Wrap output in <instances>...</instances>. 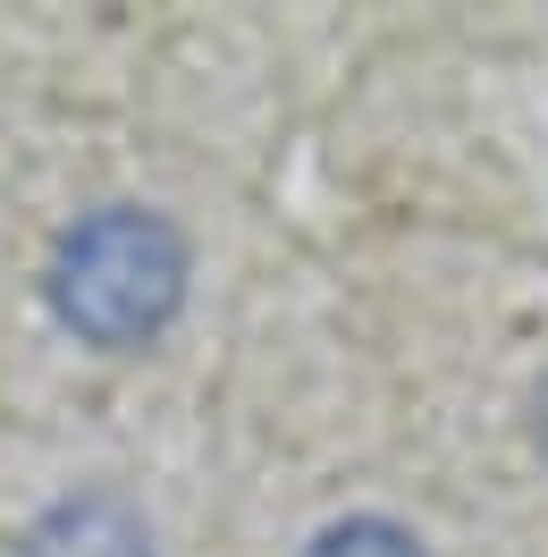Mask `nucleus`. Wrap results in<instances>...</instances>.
I'll use <instances>...</instances> for the list:
<instances>
[{"instance_id": "2", "label": "nucleus", "mask_w": 548, "mask_h": 557, "mask_svg": "<svg viewBox=\"0 0 548 557\" xmlns=\"http://www.w3.org/2000/svg\"><path fill=\"white\" fill-rule=\"evenodd\" d=\"M17 557H152V523L119 490H76V498H60V507L35 516V532L17 541Z\"/></svg>"}, {"instance_id": "1", "label": "nucleus", "mask_w": 548, "mask_h": 557, "mask_svg": "<svg viewBox=\"0 0 548 557\" xmlns=\"http://www.w3.org/2000/svg\"><path fill=\"white\" fill-rule=\"evenodd\" d=\"M186 305V237L144 203L85 211L51 253V313L85 347H152Z\"/></svg>"}, {"instance_id": "3", "label": "nucleus", "mask_w": 548, "mask_h": 557, "mask_svg": "<svg viewBox=\"0 0 548 557\" xmlns=\"http://www.w3.org/2000/svg\"><path fill=\"white\" fill-rule=\"evenodd\" d=\"M304 557H431L397 516H338L329 532H312Z\"/></svg>"}, {"instance_id": "4", "label": "nucleus", "mask_w": 548, "mask_h": 557, "mask_svg": "<svg viewBox=\"0 0 548 557\" xmlns=\"http://www.w3.org/2000/svg\"><path fill=\"white\" fill-rule=\"evenodd\" d=\"M532 414H540L532 431H540V456H548V381H540V406H532Z\"/></svg>"}]
</instances>
